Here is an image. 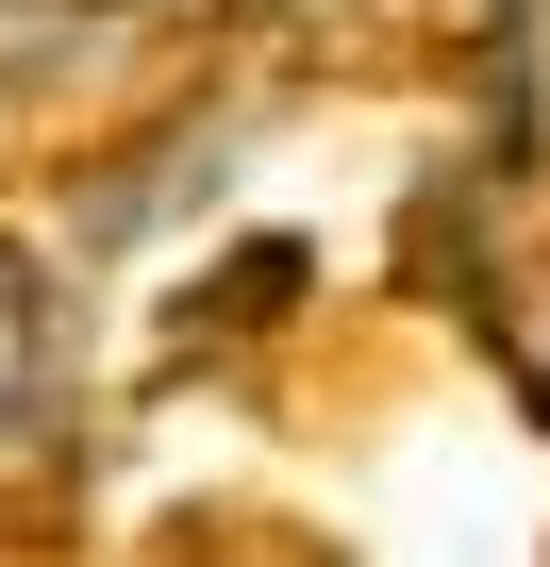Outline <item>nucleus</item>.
Returning a JSON list of instances; mask_svg holds the SVG:
<instances>
[{"label": "nucleus", "mask_w": 550, "mask_h": 567, "mask_svg": "<svg viewBox=\"0 0 550 567\" xmlns=\"http://www.w3.org/2000/svg\"><path fill=\"white\" fill-rule=\"evenodd\" d=\"M34 401H51V284L0 250V434H34Z\"/></svg>", "instance_id": "1"}, {"label": "nucleus", "mask_w": 550, "mask_h": 567, "mask_svg": "<svg viewBox=\"0 0 550 567\" xmlns=\"http://www.w3.org/2000/svg\"><path fill=\"white\" fill-rule=\"evenodd\" d=\"M68 18H84V0H0V68H34V51L68 34Z\"/></svg>", "instance_id": "2"}]
</instances>
